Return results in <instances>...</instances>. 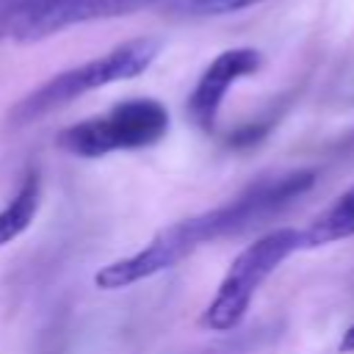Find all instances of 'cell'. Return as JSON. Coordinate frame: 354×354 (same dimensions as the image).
<instances>
[{"label":"cell","instance_id":"12","mask_svg":"<svg viewBox=\"0 0 354 354\" xmlns=\"http://www.w3.org/2000/svg\"><path fill=\"white\" fill-rule=\"evenodd\" d=\"M340 351H354V324L343 332V337H340Z\"/></svg>","mask_w":354,"mask_h":354},{"label":"cell","instance_id":"8","mask_svg":"<svg viewBox=\"0 0 354 354\" xmlns=\"http://www.w3.org/2000/svg\"><path fill=\"white\" fill-rule=\"evenodd\" d=\"M354 235V185L346 188L329 207H324L304 230H301V243L304 249L326 246L343 238Z\"/></svg>","mask_w":354,"mask_h":354},{"label":"cell","instance_id":"3","mask_svg":"<svg viewBox=\"0 0 354 354\" xmlns=\"http://www.w3.org/2000/svg\"><path fill=\"white\" fill-rule=\"evenodd\" d=\"M299 249H304L301 230H293V227L271 230L263 238H257L254 243H249L230 263L216 296L210 299V304L202 313V326H207L213 332H227V329L238 326L243 321L254 293L260 290V285Z\"/></svg>","mask_w":354,"mask_h":354},{"label":"cell","instance_id":"9","mask_svg":"<svg viewBox=\"0 0 354 354\" xmlns=\"http://www.w3.org/2000/svg\"><path fill=\"white\" fill-rule=\"evenodd\" d=\"M41 205V180L36 169H28L17 194L8 199L6 207H0V246L19 238L36 218Z\"/></svg>","mask_w":354,"mask_h":354},{"label":"cell","instance_id":"11","mask_svg":"<svg viewBox=\"0 0 354 354\" xmlns=\"http://www.w3.org/2000/svg\"><path fill=\"white\" fill-rule=\"evenodd\" d=\"M39 3L41 0H0V41L8 39V30L14 28V22Z\"/></svg>","mask_w":354,"mask_h":354},{"label":"cell","instance_id":"5","mask_svg":"<svg viewBox=\"0 0 354 354\" xmlns=\"http://www.w3.org/2000/svg\"><path fill=\"white\" fill-rule=\"evenodd\" d=\"M202 243L194 235V224L191 218L174 221L169 227H163L160 232L152 235L149 243H144L138 252L119 257L108 266H102L94 274L97 288L102 290H119V288H130L141 279H149L160 271L174 268L180 260H185L191 252H196Z\"/></svg>","mask_w":354,"mask_h":354},{"label":"cell","instance_id":"7","mask_svg":"<svg viewBox=\"0 0 354 354\" xmlns=\"http://www.w3.org/2000/svg\"><path fill=\"white\" fill-rule=\"evenodd\" d=\"M260 66H263V55L254 47H232V50L218 53L207 64V69L199 75V80H196L188 102H185V111H188L191 122L202 130H213L227 91L241 77L254 75Z\"/></svg>","mask_w":354,"mask_h":354},{"label":"cell","instance_id":"4","mask_svg":"<svg viewBox=\"0 0 354 354\" xmlns=\"http://www.w3.org/2000/svg\"><path fill=\"white\" fill-rule=\"evenodd\" d=\"M313 183H315L313 169H293V171L266 174V177L254 180L230 202L196 216L199 230L205 232L202 235L205 243L260 227L263 221H268V218L279 216L285 207H290L301 194H307L313 188Z\"/></svg>","mask_w":354,"mask_h":354},{"label":"cell","instance_id":"6","mask_svg":"<svg viewBox=\"0 0 354 354\" xmlns=\"http://www.w3.org/2000/svg\"><path fill=\"white\" fill-rule=\"evenodd\" d=\"M155 3L160 0H41L14 22V28L8 30V39L19 44H33L72 25L136 14Z\"/></svg>","mask_w":354,"mask_h":354},{"label":"cell","instance_id":"10","mask_svg":"<svg viewBox=\"0 0 354 354\" xmlns=\"http://www.w3.org/2000/svg\"><path fill=\"white\" fill-rule=\"evenodd\" d=\"M260 3L266 0H166V14L177 19H207V17L235 14Z\"/></svg>","mask_w":354,"mask_h":354},{"label":"cell","instance_id":"2","mask_svg":"<svg viewBox=\"0 0 354 354\" xmlns=\"http://www.w3.org/2000/svg\"><path fill=\"white\" fill-rule=\"evenodd\" d=\"M169 133V111L152 97L113 105L102 116H88L58 133L55 144L77 158H102L122 149H144Z\"/></svg>","mask_w":354,"mask_h":354},{"label":"cell","instance_id":"1","mask_svg":"<svg viewBox=\"0 0 354 354\" xmlns=\"http://www.w3.org/2000/svg\"><path fill=\"white\" fill-rule=\"evenodd\" d=\"M158 53H160V39L141 36V39L122 41L113 50H108V53L80 64V66L64 69V72L53 75L50 80H44L41 86H36L30 94H25L8 111V124L11 127H25V124L47 116L50 111L94 91V88L138 77L141 72H147L152 66Z\"/></svg>","mask_w":354,"mask_h":354}]
</instances>
